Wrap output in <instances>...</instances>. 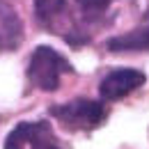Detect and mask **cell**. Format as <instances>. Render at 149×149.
<instances>
[{
  "mask_svg": "<svg viewBox=\"0 0 149 149\" xmlns=\"http://www.w3.org/2000/svg\"><path fill=\"white\" fill-rule=\"evenodd\" d=\"M5 149H62L55 140L51 122H23L9 131Z\"/></svg>",
  "mask_w": 149,
  "mask_h": 149,
  "instance_id": "3957f363",
  "label": "cell"
},
{
  "mask_svg": "<svg viewBox=\"0 0 149 149\" xmlns=\"http://www.w3.org/2000/svg\"><path fill=\"white\" fill-rule=\"evenodd\" d=\"M64 7H67V0H35V16L48 25L64 12Z\"/></svg>",
  "mask_w": 149,
  "mask_h": 149,
  "instance_id": "ba28073f",
  "label": "cell"
},
{
  "mask_svg": "<svg viewBox=\"0 0 149 149\" xmlns=\"http://www.w3.org/2000/svg\"><path fill=\"white\" fill-rule=\"evenodd\" d=\"M106 48L112 53H126V51H149V14L145 21L126 35L112 37L106 41Z\"/></svg>",
  "mask_w": 149,
  "mask_h": 149,
  "instance_id": "8992f818",
  "label": "cell"
},
{
  "mask_svg": "<svg viewBox=\"0 0 149 149\" xmlns=\"http://www.w3.org/2000/svg\"><path fill=\"white\" fill-rule=\"evenodd\" d=\"M110 5L112 0H74L76 12L85 23H96L99 19H103Z\"/></svg>",
  "mask_w": 149,
  "mask_h": 149,
  "instance_id": "52a82bcc",
  "label": "cell"
},
{
  "mask_svg": "<svg viewBox=\"0 0 149 149\" xmlns=\"http://www.w3.org/2000/svg\"><path fill=\"white\" fill-rule=\"evenodd\" d=\"M51 115L69 131H92L96 126H101L108 117L106 106L101 101L85 99V96H78V99L67 101L62 106H53Z\"/></svg>",
  "mask_w": 149,
  "mask_h": 149,
  "instance_id": "7a4b0ae2",
  "label": "cell"
},
{
  "mask_svg": "<svg viewBox=\"0 0 149 149\" xmlns=\"http://www.w3.org/2000/svg\"><path fill=\"white\" fill-rule=\"evenodd\" d=\"M147 78L138 69H115L110 74L103 76L101 85H99V94L103 101H119L126 94L135 92Z\"/></svg>",
  "mask_w": 149,
  "mask_h": 149,
  "instance_id": "277c9868",
  "label": "cell"
},
{
  "mask_svg": "<svg viewBox=\"0 0 149 149\" xmlns=\"http://www.w3.org/2000/svg\"><path fill=\"white\" fill-rule=\"evenodd\" d=\"M62 74H74V67L67 57L51 46H37L28 62V78L41 92H55L60 87Z\"/></svg>",
  "mask_w": 149,
  "mask_h": 149,
  "instance_id": "6da1fadb",
  "label": "cell"
},
{
  "mask_svg": "<svg viewBox=\"0 0 149 149\" xmlns=\"http://www.w3.org/2000/svg\"><path fill=\"white\" fill-rule=\"evenodd\" d=\"M23 41V23L16 9L0 0V53L16 51Z\"/></svg>",
  "mask_w": 149,
  "mask_h": 149,
  "instance_id": "5b68a950",
  "label": "cell"
}]
</instances>
